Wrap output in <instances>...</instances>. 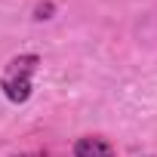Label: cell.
Returning <instances> with one entry per match:
<instances>
[{
    "label": "cell",
    "mask_w": 157,
    "mask_h": 157,
    "mask_svg": "<svg viewBox=\"0 0 157 157\" xmlns=\"http://www.w3.org/2000/svg\"><path fill=\"white\" fill-rule=\"evenodd\" d=\"M37 68H40V56H34V52L10 59L3 77H0V90H3V96L13 105H25L31 99V77Z\"/></svg>",
    "instance_id": "obj_1"
},
{
    "label": "cell",
    "mask_w": 157,
    "mask_h": 157,
    "mask_svg": "<svg viewBox=\"0 0 157 157\" xmlns=\"http://www.w3.org/2000/svg\"><path fill=\"white\" fill-rule=\"evenodd\" d=\"M74 157H114V148L99 136H83L74 142Z\"/></svg>",
    "instance_id": "obj_2"
},
{
    "label": "cell",
    "mask_w": 157,
    "mask_h": 157,
    "mask_svg": "<svg viewBox=\"0 0 157 157\" xmlns=\"http://www.w3.org/2000/svg\"><path fill=\"white\" fill-rule=\"evenodd\" d=\"M52 13H56V3H52V0H43V3H37V6H34V19H37V22L52 19Z\"/></svg>",
    "instance_id": "obj_3"
},
{
    "label": "cell",
    "mask_w": 157,
    "mask_h": 157,
    "mask_svg": "<svg viewBox=\"0 0 157 157\" xmlns=\"http://www.w3.org/2000/svg\"><path fill=\"white\" fill-rule=\"evenodd\" d=\"M16 157H40V154H16Z\"/></svg>",
    "instance_id": "obj_4"
}]
</instances>
